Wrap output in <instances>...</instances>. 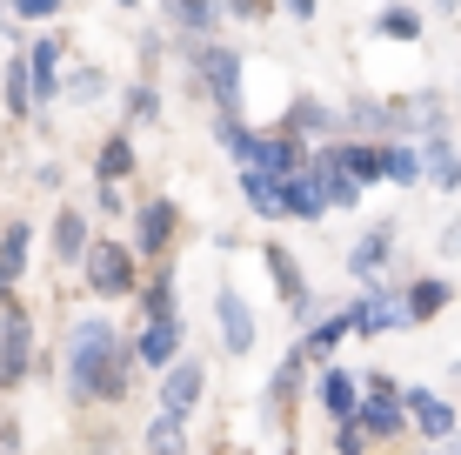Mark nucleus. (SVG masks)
<instances>
[{"label":"nucleus","mask_w":461,"mask_h":455,"mask_svg":"<svg viewBox=\"0 0 461 455\" xmlns=\"http://www.w3.org/2000/svg\"><path fill=\"white\" fill-rule=\"evenodd\" d=\"M134 375H140V355H134V341H127L114 322L107 315L74 322V341H68L74 402H127L134 396Z\"/></svg>","instance_id":"nucleus-1"},{"label":"nucleus","mask_w":461,"mask_h":455,"mask_svg":"<svg viewBox=\"0 0 461 455\" xmlns=\"http://www.w3.org/2000/svg\"><path fill=\"white\" fill-rule=\"evenodd\" d=\"M81 281H87V295H101V302H127V295L140 288V255H134V241L94 234L87 255H81Z\"/></svg>","instance_id":"nucleus-2"},{"label":"nucleus","mask_w":461,"mask_h":455,"mask_svg":"<svg viewBox=\"0 0 461 455\" xmlns=\"http://www.w3.org/2000/svg\"><path fill=\"white\" fill-rule=\"evenodd\" d=\"M194 87L214 101V114H241L248 94H241V54L228 41H194Z\"/></svg>","instance_id":"nucleus-3"},{"label":"nucleus","mask_w":461,"mask_h":455,"mask_svg":"<svg viewBox=\"0 0 461 455\" xmlns=\"http://www.w3.org/2000/svg\"><path fill=\"white\" fill-rule=\"evenodd\" d=\"M34 362H41V349H34V315H27L14 295H0V388H21Z\"/></svg>","instance_id":"nucleus-4"},{"label":"nucleus","mask_w":461,"mask_h":455,"mask_svg":"<svg viewBox=\"0 0 461 455\" xmlns=\"http://www.w3.org/2000/svg\"><path fill=\"white\" fill-rule=\"evenodd\" d=\"M348 328L355 335H394V328H415V322H408L402 288H388V275H381V281H368L361 302H348Z\"/></svg>","instance_id":"nucleus-5"},{"label":"nucleus","mask_w":461,"mask_h":455,"mask_svg":"<svg viewBox=\"0 0 461 455\" xmlns=\"http://www.w3.org/2000/svg\"><path fill=\"white\" fill-rule=\"evenodd\" d=\"M174 234H181V208H174L167 195H148V201L134 208V255H140V261H167Z\"/></svg>","instance_id":"nucleus-6"},{"label":"nucleus","mask_w":461,"mask_h":455,"mask_svg":"<svg viewBox=\"0 0 461 455\" xmlns=\"http://www.w3.org/2000/svg\"><path fill=\"white\" fill-rule=\"evenodd\" d=\"M308 349H301V341H294V349L288 355H281V369L275 375H267V396H261V415L267 422H275V429H281V422H288L294 415V402H301V388H308Z\"/></svg>","instance_id":"nucleus-7"},{"label":"nucleus","mask_w":461,"mask_h":455,"mask_svg":"<svg viewBox=\"0 0 461 455\" xmlns=\"http://www.w3.org/2000/svg\"><path fill=\"white\" fill-rule=\"evenodd\" d=\"M261 268H267V281H275V295L288 302V315H294V322H314L308 275H301V261L288 255V248H281V241H267V248H261Z\"/></svg>","instance_id":"nucleus-8"},{"label":"nucleus","mask_w":461,"mask_h":455,"mask_svg":"<svg viewBox=\"0 0 461 455\" xmlns=\"http://www.w3.org/2000/svg\"><path fill=\"white\" fill-rule=\"evenodd\" d=\"M154 382H161V409H167V415H194L201 396H208V369H201L194 355H174Z\"/></svg>","instance_id":"nucleus-9"},{"label":"nucleus","mask_w":461,"mask_h":455,"mask_svg":"<svg viewBox=\"0 0 461 455\" xmlns=\"http://www.w3.org/2000/svg\"><path fill=\"white\" fill-rule=\"evenodd\" d=\"M214 328H221V349H228V355H248L254 341H261V322H254V308H248L241 288L214 295Z\"/></svg>","instance_id":"nucleus-10"},{"label":"nucleus","mask_w":461,"mask_h":455,"mask_svg":"<svg viewBox=\"0 0 461 455\" xmlns=\"http://www.w3.org/2000/svg\"><path fill=\"white\" fill-rule=\"evenodd\" d=\"M308 161H314V148H308L301 134H288V128H275V134H254V168H267L275 181L301 175Z\"/></svg>","instance_id":"nucleus-11"},{"label":"nucleus","mask_w":461,"mask_h":455,"mask_svg":"<svg viewBox=\"0 0 461 455\" xmlns=\"http://www.w3.org/2000/svg\"><path fill=\"white\" fill-rule=\"evenodd\" d=\"M134 355H140V369L161 375L174 355H181V315H140V328H134Z\"/></svg>","instance_id":"nucleus-12"},{"label":"nucleus","mask_w":461,"mask_h":455,"mask_svg":"<svg viewBox=\"0 0 461 455\" xmlns=\"http://www.w3.org/2000/svg\"><path fill=\"white\" fill-rule=\"evenodd\" d=\"M314 402H321L328 422H355V409H361V375L321 362V369H314Z\"/></svg>","instance_id":"nucleus-13"},{"label":"nucleus","mask_w":461,"mask_h":455,"mask_svg":"<svg viewBox=\"0 0 461 455\" xmlns=\"http://www.w3.org/2000/svg\"><path fill=\"white\" fill-rule=\"evenodd\" d=\"M281 201H288V222H321L335 201H328V181H321V161H308L301 175L281 181Z\"/></svg>","instance_id":"nucleus-14"},{"label":"nucleus","mask_w":461,"mask_h":455,"mask_svg":"<svg viewBox=\"0 0 461 455\" xmlns=\"http://www.w3.org/2000/svg\"><path fill=\"white\" fill-rule=\"evenodd\" d=\"M388 261H394V222H375L368 234H361L355 248H348V275L368 288V281H381L388 275Z\"/></svg>","instance_id":"nucleus-15"},{"label":"nucleus","mask_w":461,"mask_h":455,"mask_svg":"<svg viewBox=\"0 0 461 455\" xmlns=\"http://www.w3.org/2000/svg\"><path fill=\"white\" fill-rule=\"evenodd\" d=\"M60 60H68L60 34H41V41H27V81H34V107L60 101Z\"/></svg>","instance_id":"nucleus-16"},{"label":"nucleus","mask_w":461,"mask_h":455,"mask_svg":"<svg viewBox=\"0 0 461 455\" xmlns=\"http://www.w3.org/2000/svg\"><path fill=\"white\" fill-rule=\"evenodd\" d=\"M402 402H408V429H415L421 442H448L455 435V409L435 396V388H402Z\"/></svg>","instance_id":"nucleus-17"},{"label":"nucleus","mask_w":461,"mask_h":455,"mask_svg":"<svg viewBox=\"0 0 461 455\" xmlns=\"http://www.w3.org/2000/svg\"><path fill=\"white\" fill-rule=\"evenodd\" d=\"M27 255H34V222H0V295L21 288Z\"/></svg>","instance_id":"nucleus-18"},{"label":"nucleus","mask_w":461,"mask_h":455,"mask_svg":"<svg viewBox=\"0 0 461 455\" xmlns=\"http://www.w3.org/2000/svg\"><path fill=\"white\" fill-rule=\"evenodd\" d=\"M234 181H241V201H248L254 214H261V222H288V201H281V181L267 175V168L241 161V175H234Z\"/></svg>","instance_id":"nucleus-19"},{"label":"nucleus","mask_w":461,"mask_h":455,"mask_svg":"<svg viewBox=\"0 0 461 455\" xmlns=\"http://www.w3.org/2000/svg\"><path fill=\"white\" fill-rule=\"evenodd\" d=\"M281 128H288V134H301V141H328V134L341 128V114H335L328 101H314V94H301V101L288 107V114H281Z\"/></svg>","instance_id":"nucleus-20"},{"label":"nucleus","mask_w":461,"mask_h":455,"mask_svg":"<svg viewBox=\"0 0 461 455\" xmlns=\"http://www.w3.org/2000/svg\"><path fill=\"white\" fill-rule=\"evenodd\" d=\"M87 241H94V222H87L81 208H60V214H54V261H68V268H81Z\"/></svg>","instance_id":"nucleus-21"},{"label":"nucleus","mask_w":461,"mask_h":455,"mask_svg":"<svg viewBox=\"0 0 461 455\" xmlns=\"http://www.w3.org/2000/svg\"><path fill=\"white\" fill-rule=\"evenodd\" d=\"M167 21L181 27V34H194V41H208L221 21H228V0H167Z\"/></svg>","instance_id":"nucleus-22"},{"label":"nucleus","mask_w":461,"mask_h":455,"mask_svg":"<svg viewBox=\"0 0 461 455\" xmlns=\"http://www.w3.org/2000/svg\"><path fill=\"white\" fill-rule=\"evenodd\" d=\"M341 128L348 134H368V141H394V134H402V114H394L388 101H355L341 114Z\"/></svg>","instance_id":"nucleus-23"},{"label":"nucleus","mask_w":461,"mask_h":455,"mask_svg":"<svg viewBox=\"0 0 461 455\" xmlns=\"http://www.w3.org/2000/svg\"><path fill=\"white\" fill-rule=\"evenodd\" d=\"M421 175H428V187H441V195H455V187H461V154L441 134L421 141Z\"/></svg>","instance_id":"nucleus-24"},{"label":"nucleus","mask_w":461,"mask_h":455,"mask_svg":"<svg viewBox=\"0 0 461 455\" xmlns=\"http://www.w3.org/2000/svg\"><path fill=\"white\" fill-rule=\"evenodd\" d=\"M448 281H441V275H415V281H408V288H402V302H408V322H435L441 315V308H448Z\"/></svg>","instance_id":"nucleus-25"},{"label":"nucleus","mask_w":461,"mask_h":455,"mask_svg":"<svg viewBox=\"0 0 461 455\" xmlns=\"http://www.w3.org/2000/svg\"><path fill=\"white\" fill-rule=\"evenodd\" d=\"M348 335H355V328H348V308H341V315H314V322H308V335H301V349H308V362L321 369Z\"/></svg>","instance_id":"nucleus-26"},{"label":"nucleus","mask_w":461,"mask_h":455,"mask_svg":"<svg viewBox=\"0 0 461 455\" xmlns=\"http://www.w3.org/2000/svg\"><path fill=\"white\" fill-rule=\"evenodd\" d=\"M140 315H181V302H174V261H154V275H140Z\"/></svg>","instance_id":"nucleus-27"},{"label":"nucleus","mask_w":461,"mask_h":455,"mask_svg":"<svg viewBox=\"0 0 461 455\" xmlns=\"http://www.w3.org/2000/svg\"><path fill=\"white\" fill-rule=\"evenodd\" d=\"M134 141H127V134H107L101 141V154H94V181H127V175H134Z\"/></svg>","instance_id":"nucleus-28"},{"label":"nucleus","mask_w":461,"mask_h":455,"mask_svg":"<svg viewBox=\"0 0 461 455\" xmlns=\"http://www.w3.org/2000/svg\"><path fill=\"white\" fill-rule=\"evenodd\" d=\"M0 94H7V114H34V81H27V47L0 68Z\"/></svg>","instance_id":"nucleus-29"},{"label":"nucleus","mask_w":461,"mask_h":455,"mask_svg":"<svg viewBox=\"0 0 461 455\" xmlns=\"http://www.w3.org/2000/svg\"><path fill=\"white\" fill-rule=\"evenodd\" d=\"M148 455H187V415L154 409V422H148Z\"/></svg>","instance_id":"nucleus-30"},{"label":"nucleus","mask_w":461,"mask_h":455,"mask_svg":"<svg viewBox=\"0 0 461 455\" xmlns=\"http://www.w3.org/2000/svg\"><path fill=\"white\" fill-rule=\"evenodd\" d=\"M381 161H388V181L394 187H421V148H408V141H381Z\"/></svg>","instance_id":"nucleus-31"},{"label":"nucleus","mask_w":461,"mask_h":455,"mask_svg":"<svg viewBox=\"0 0 461 455\" xmlns=\"http://www.w3.org/2000/svg\"><path fill=\"white\" fill-rule=\"evenodd\" d=\"M375 34H381V41H421V14L402 7V0H388V7H381V21H375Z\"/></svg>","instance_id":"nucleus-32"},{"label":"nucleus","mask_w":461,"mask_h":455,"mask_svg":"<svg viewBox=\"0 0 461 455\" xmlns=\"http://www.w3.org/2000/svg\"><path fill=\"white\" fill-rule=\"evenodd\" d=\"M214 141L234 154V161H254V128L241 114H214Z\"/></svg>","instance_id":"nucleus-33"},{"label":"nucleus","mask_w":461,"mask_h":455,"mask_svg":"<svg viewBox=\"0 0 461 455\" xmlns=\"http://www.w3.org/2000/svg\"><path fill=\"white\" fill-rule=\"evenodd\" d=\"M314 161H321V181H328V201H335V208H355L361 201V181L348 175L341 161H328V154H314Z\"/></svg>","instance_id":"nucleus-34"},{"label":"nucleus","mask_w":461,"mask_h":455,"mask_svg":"<svg viewBox=\"0 0 461 455\" xmlns=\"http://www.w3.org/2000/svg\"><path fill=\"white\" fill-rule=\"evenodd\" d=\"M127 121H134V128L161 121V94H154V81H134V87H127Z\"/></svg>","instance_id":"nucleus-35"},{"label":"nucleus","mask_w":461,"mask_h":455,"mask_svg":"<svg viewBox=\"0 0 461 455\" xmlns=\"http://www.w3.org/2000/svg\"><path fill=\"white\" fill-rule=\"evenodd\" d=\"M101 87H107L101 68H81L74 81H60V94H68V101H101Z\"/></svg>","instance_id":"nucleus-36"},{"label":"nucleus","mask_w":461,"mask_h":455,"mask_svg":"<svg viewBox=\"0 0 461 455\" xmlns=\"http://www.w3.org/2000/svg\"><path fill=\"white\" fill-rule=\"evenodd\" d=\"M335 455H368V429L361 422H335Z\"/></svg>","instance_id":"nucleus-37"},{"label":"nucleus","mask_w":461,"mask_h":455,"mask_svg":"<svg viewBox=\"0 0 461 455\" xmlns=\"http://www.w3.org/2000/svg\"><path fill=\"white\" fill-rule=\"evenodd\" d=\"M7 7H14V21H54L68 0H7Z\"/></svg>","instance_id":"nucleus-38"},{"label":"nucleus","mask_w":461,"mask_h":455,"mask_svg":"<svg viewBox=\"0 0 461 455\" xmlns=\"http://www.w3.org/2000/svg\"><path fill=\"white\" fill-rule=\"evenodd\" d=\"M94 208L114 222V214H127V201H121V181H94Z\"/></svg>","instance_id":"nucleus-39"},{"label":"nucleus","mask_w":461,"mask_h":455,"mask_svg":"<svg viewBox=\"0 0 461 455\" xmlns=\"http://www.w3.org/2000/svg\"><path fill=\"white\" fill-rule=\"evenodd\" d=\"M275 0H228V21H267Z\"/></svg>","instance_id":"nucleus-40"},{"label":"nucleus","mask_w":461,"mask_h":455,"mask_svg":"<svg viewBox=\"0 0 461 455\" xmlns=\"http://www.w3.org/2000/svg\"><path fill=\"white\" fill-rule=\"evenodd\" d=\"M0 455H21V429L14 422H0Z\"/></svg>","instance_id":"nucleus-41"},{"label":"nucleus","mask_w":461,"mask_h":455,"mask_svg":"<svg viewBox=\"0 0 461 455\" xmlns=\"http://www.w3.org/2000/svg\"><path fill=\"white\" fill-rule=\"evenodd\" d=\"M281 7H288L294 21H314V7H321V0H281Z\"/></svg>","instance_id":"nucleus-42"},{"label":"nucleus","mask_w":461,"mask_h":455,"mask_svg":"<svg viewBox=\"0 0 461 455\" xmlns=\"http://www.w3.org/2000/svg\"><path fill=\"white\" fill-rule=\"evenodd\" d=\"M441 255H461V228H448V234H441Z\"/></svg>","instance_id":"nucleus-43"},{"label":"nucleus","mask_w":461,"mask_h":455,"mask_svg":"<svg viewBox=\"0 0 461 455\" xmlns=\"http://www.w3.org/2000/svg\"><path fill=\"white\" fill-rule=\"evenodd\" d=\"M7 21H14V7H0V41H7Z\"/></svg>","instance_id":"nucleus-44"},{"label":"nucleus","mask_w":461,"mask_h":455,"mask_svg":"<svg viewBox=\"0 0 461 455\" xmlns=\"http://www.w3.org/2000/svg\"><path fill=\"white\" fill-rule=\"evenodd\" d=\"M435 7H441V14H455V7H461V0H435Z\"/></svg>","instance_id":"nucleus-45"},{"label":"nucleus","mask_w":461,"mask_h":455,"mask_svg":"<svg viewBox=\"0 0 461 455\" xmlns=\"http://www.w3.org/2000/svg\"><path fill=\"white\" fill-rule=\"evenodd\" d=\"M448 455H461V435H448Z\"/></svg>","instance_id":"nucleus-46"},{"label":"nucleus","mask_w":461,"mask_h":455,"mask_svg":"<svg viewBox=\"0 0 461 455\" xmlns=\"http://www.w3.org/2000/svg\"><path fill=\"white\" fill-rule=\"evenodd\" d=\"M114 7H140V0H114Z\"/></svg>","instance_id":"nucleus-47"},{"label":"nucleus","mask_w":461,"mask_h":455,"mask_svg":"<svg viewBox=\"0 0 461 455\" xmlns=\"http://www.w3.org/2000/svg\"><path fill=\"white\" fill-rule=\"evenodd\" d=\"M221 455H234V449H221Z\"/></svg>","instance_id":"nucleus-48"}]
</instances>
